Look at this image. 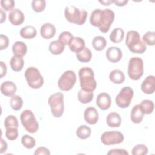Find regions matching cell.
Instances as JSON below:
<instances>
[{
	"label": "cell",
	"instance_id": "6da1fadb",
	"mask_svg": "<svg viewBox=\"0 0 155 155\" xmlns=\"http://www.w3.org/2000/svg\"><path fill=\"white\" fill-rule=\"evenodd\" d=\"M114 19V13L109 8L101 10L99 8L94 10L90 16V24L97 27L99 30L104 33H106Z\"/></svg>",
	"mask_w": 155,
	"mask_h": 155
},
{
	"label": "cell",
	"instance_id": "7a4b0ae2",
	"mask_svg": "<svg viewBox=\"0 0 155 155\" xmlns=\"http://www.w3.org/2000/svg\"><path fill=\"white\" fill-rule=\"evenodd\" d=\"M125 44L129 50L133 53L142 54L147 49L146 45L140 40L139 33L135 30H130L127 32Z\"/></svg>",
	"mask_w": 155,
	"mask_h": 155
},
{
	"label": "cell",
	"instance_id": "3957f363",
	"mask_svg": "<svg viewBox=\"0 0 155 155\" xmlns=\"http://www.w3.org/2000/svg\"><path fill=\"white\" fill-rule=\"evenodd\" d=\"M80 86L82 90L93 91L96 88L93 70L89 67L81 68L79 71Z\"/></svg>",
	"mask_w": 155,
	"mask_h": 155
},
{
	"label": "cell",
	"instance_id": "277c9868",
	"mask_svg": "<svg viewBox=\"0 0 155 155\" xmlns=\"http://www.w3.org/2000/svg\"><path fill=\"white\" fill-rule=\"evenodd\" d=\"M64 15L68 22L81 25L85 22L88 13L84 9L78 8L74 5H69L65 7Z\"/></svg>",
	"mask_w": 155,
	"mask_h": 155
},
{
	"label": "cell",
	"instance_id": "5b68a950",
	"mask_svg": "<svg viewBox=\"0 0 155 155\" xmlns=\"http://www.w3.org/2000/svg\"><path fill=\"white\" fill-rule=\"evenodd\" d=\"M24 76L28 86L33 89H38L44 84V78L39 70L35 67L27 68L25 71Z\"/></svg>",
	"mask_w": 155,
	"mask_h": 155
},
{
	"label": "cell",
	"instance_id": "8992f818",
	"mask_svg": "<svg viewBox=\"0 0 155 155\" xmlns=\"http://www.w3.org/2000/svg\"><path fill=\"white\" fill-rule=\"evenodd\" d=\"M48 103L51 108L53 116L55 117H61L64 111L63 94L58 92L51 94L48 99Z\"/></svg>",
	"mask_w": 155,
	"mask_h": 155
},
{
	"label": "cell",
	"instance_id": "52a82bcc",
	"mask_svg": "<svg viewBox=\"0 0 155 155\" xmlns=\"http://www.w3.org/2000/svg\"><path fill=\"white\" fill-rule=\"evenodd\" d=\"M144 71L143 61L139 57H133L129 60L128 66V74L133 80H139Z\"/></svg>",
	"mask_w": 155,
	"mask_h": 155
},
{
	"label": "cell",
	"instance_id": "ba28073f",
	"mask_svg": "<svg viewBox=\"0 0 155 155\" xmlns=\"http://www.w3.org/2000/svg\"><path fill=\"white\" fill-rule=\"evenodd\" d=\"M20 119L25 130L30 133H35L39 129V124L33 113L30 110H25L21 114Z\"/></svg>",
	"mask_w": 155,
	"mask_h": 155
},
{
	"label": "cell",
	"instance_id": "9c48e42d",
	"mask_svg": "<svg viewBox=\"0 0 155 155\" xmlns=\"http://www.w3.org/2000/svg\"><path fill=\"white\" fill-rule=\"evenodd\" d=\"M76 82V75L72 70H67L61 75L58 82L59 88L62 91H69Z\"/></svg>",
	"mask_w": 155,
	"mask_h": 155
},
{
	"label": "cell",
	"instance_id": "30bf717a",
	"mask_svg": "<svg viewBox=\"0 0 155 155\" xmlns=\"http://www.w3.org/2000/svg\"><path fill=\"white\" fill-rule=\"evenodd\" d=\"M133 94V90L130 87L127 86L122 88L116 97V105L121 108H127L131 104Z\"/></svg>",
	"mask_w": 155,
	"mask_h": 155
},
{
	"label": "cell",
	"instance_id": "8fae6325",
	"mask_svg": "<svg viewBox=\"0 0 155 155\" xmlns=\"http://www.w3.org/2000/svg\"><path fill=\"white\" fill-rule=\"evenodd\" d=\"M124 134L121 132L117 131H105L101 136L102 143L105 145L119 144L124 141Z\"/></svg>",
	"mask_w": 155,
	"mask_h": 155
},
{
	"label": "cell",
	"instance_id": "7c38bea8",
	"mask_svg": "<svg viewBox=\"0 0 155 155\" xmlns=\"http://www.w3.org/2000/svg\"><path fill=\"white\" fill-rule=\"evenodd\" d=\"M105 56L110 62L112 63H116L120 61L122 59V52L119 47L113 46L109 47L107 50Z\"/></svg>",
	"mask_w": 155,
	"mask_h": 155
},
{
	"label": "cell",
	"instance_id": "4fadbf2b",
	"mask_svg": "<svg viewBox=\"0 0 155 155\" xmlns=\"http://www.w3.org/2000/svg\"><path fill=\"white\" fill-rule=\"evenodd\" d=\"M142 91L147 94L154 93L155 91V78L153 75L148 76L141 84Z\"/></svg>",
	"mask_w": 155,
	"mask_h": 155
},
{
	"label": "cell",
	"instance_id": "5bb4252c",
	"mask_svg": "<svg viewBox=\"0 0 155 155\" xmlns=\"http://www.w3.org/2000/svg\"><path fill=\"white\" fill-rule=\"evenodd\" d=\"M8 19L12 24L14 25H19L24 22L25 17L23 12L21 10L15 8L10 12L8 15Z\"/></svg>",
	"mask_w": 155,
	"mask_h": 155
},
{
	"label": "cell",
	"instance_id": "9a60e30c",
	"mask_svg": "<svg viewBox=\"0 0 155 155\" xmlns=\"http://www.w3.org/2000/svg\"><path fill=\"white\" fill-rule=\"evenodd\" d=\"M111 104V97L107 93H101L98 94L96 99V104L102 110H108Z\"/></svg>",
	"mask_w": 155,
	"mask_h": 155
},
{
	"label": "cell",
	"instance_id": "2e32d148",
	"mask_svg": "<svg viewBox=\"0 0 155 155\" xmlns=\"http://www.w3.org/2000/svg\"><path fill=\"white\" fill-rule=\"evenodd\" d=\"M84 119L89 124H96L99 119V114L97 110L93 107H88L84 111Z\"/></svg>",
	"mask_w": 155,
	"mask_h": 155
},
{
	"label": "cell",
	"instance_id": "e0dca14e",
	"mask_svg": "<svg viewBox=\"0 0 155 155\" xmlns=\"http://www.w3.org/2000/svg\"><path fill=\"white\" fill-rule=\"evenodd\" d=\"M40 33L44 39H51L55 35L56 28L54 25L51 23H45L41 27Z\"/></svg>",
	"mask_w": 155,
	"mask_h": 155
},
{
	"label": "cell",
	"instance_id": "ac0fdd59",
	"mask_svg": "<svg viewBox=\"0 0 155 155\" xmlns=\"http://www.w3.org/2000/svg\"><path fill=\"white\" fill-rule=\"evenodd\" d=\"M17 90L16 84L12 81H5L1 85V91L5 96L15 95Z\"/></svg>",
	"mask_w": 155,
	"mask_h": 155
},
{
	"label": "cell",
	"instance_id": "d6986e66",
	"mask_svg": "<svg viewBox=\"0 0 155 155\" xmlns=\"http://www.w3.org/2000/svg\"><path fill=\"white\" fill-rule=\"evenodd\" d=\"M144 115L145 114L140 104H137L134 105L131 110V120L134 124H139L142 121Z\"/></svg>",
	"mask_w": 155,
	"mask_h": 155
},
{
	"label": "cell",
	"instance_id": "ffe728a7",
	"mask_svg": "<svg viewBox=\"0 0 155 155\" xmlns=\"http://www.w3.org/2000/svg\"><path fill=\"white\" fill-rule=\"evenodd\" d=\"M85 43L83 39L80 37H73L68 44L69 48L74 53H78L85 48Z\"/></svg>",
	"mask_w": 155,
	"mask_h": 155
},
{
	"label": "cell",
	"instance_id": "44dd1931",
	"mask_svg": "<svg viewBox=\"0 0 155 155\" xmlns=\"http://www.w3.org/2000/svg\"><path fill=\"white\" fill-rule=\"evenodd\" d=\"M106 121L110 127H119L121 124L122 118L119 113L111 112L107 116Z\"/></svg>",
	"mask_w": 155,
	"mask_h": 155
},
{
	"label": "cell",
	"instance_id": "7402d4cb",
	"mask_svg": "<svg viewBox=\"0 0 155 155\" xmlns=\"http://www.w3.org/2000/svg\"><path fill=\"white\" fill-rule=\"evenodd\" d=\"M27 51V45L22 41H16L12 46V51L14 55L22 57L26 54Z\"/></svg>",
	"mask_w": 155,
	"mask_h": 155
},
{
	"label": "cell",
	"instance_id": "603a6c76",
	"mask_svg": "<svg viewBox=\"0 0 155 155\" xmlns=\"http://www.w3.org/2000/svg\"><path fill=\"white\" fill-rule=\"evenodd\" d=\"M24 61L22 57L14 55L12 57L10 61V65L11 68L16 72L21 71L23 68Z\"/></svg>",
	"mask_w": 155,
	"mask_h": 155
},
{
	"label": "cell",
	"instance_id": "cb8c5ba5",
	"mask_svg": "<svg viewBox=\"0 0 155 155\" xmlns=\"http://www.w3.org/2000/svg\"><path fill=\"white\" fill-rule=\"evenodd\" d=\"M19 33L22 38L26 39H30L36 36L37 31L33 26L27 25L21 28Z\"/></svg>",
	"mask_w": 155,
	"mask_h": 155
},
{
	"label": "cell",
	"instance_id": "d4e9b609",
	"mask_svg": "<svg viewBox=\"0 0 155 155\" xmlns=\"http://www.w3.org/2000/svg\"><path fill=\"white\" fill-rule=\"evenodd\" d=\"M109 78L113 83L120 84L125 81V75L121 70L119 69H115L110 73Z\"/></svg>",
	"mask_w": 155,
	"mask_h": 155
},
{
	"label": "cell",
	"instance_id": "484cf974",
	"mask_svg": "<svg viewBox=\"0 0 155 155\" xmlns=\"http://www.w3.org/2000/svg\"><path fill=\"white\" fill-rule=\"evenodd\" d=\"M49 51L54 55L61 54L65 49V45L59 40H56L50 42L49 45Z\"/></svg>",
	"mask_w": 155,
	"mask_h": 155
},
{
	"label": "cell",
	"instance_id": "4316f807",
	"mask_svg": "<svg viewBox=\"0 0 155 155\" xmlns=\"http://www.w3.org/2000/svg\"><path fill=\"white\" fill-rule=\"evenodd\" d=\"M124 38V31L122 28L117 27L113 30L110 35V39L114 43L120 42Z\"/></svg>",
	"mask_w": 155,
	"mask_h": 155
},
{
	"label": "cell",
	"instance_id": "83f0119b",
	"mask_svg": "<svg viewBox=\"0 0 155 155\" xmlns=\"http://www.w3.org/2000/svg\"><path fill=\"white\" fill-rule=\"evenodd\" d=\"M93 91H85L81 89L78 94V100L82 104H87L90 102L93 99Z\"/></svg>",
	"mask_w": 155,
	"mask_h": 155
},
{
	"label": "cell",
	"instance_id": "f1b7e54d",
	"mask_svg": "<svg viewBox=\"0 0 155 155\" xmlns=\"http://www.w3.org/2000/svg\"><path fill=\"white\" fill-rule=\"evenodd\" d=\"M78 60L81 62H88L92 58L91 50L87 47H85L81 51L76 53Z\"/></svg>",
	"mask_w": 155,
	"mask_h": 155
},
{
	"label": "cell",
	"instance_id": "f546056e",
	"mask_svg": "<svg viewBox=\"0 0 155 155\" xmlns=\"http://www.w3.org/2000/svg\"><path fill=\"white\" fill-rule=\"evenodd\" d=\"M107 45L105 38L101 36H95L92 41V45L95 50L101 51L105 48Z\"/></svg>",
	"mask_w": 155,
	"mask_h": 155
},
{
	"label": "cell",
	"instance_id": "4dcf8cb0",
	"mask_svg": "<svg viewBox=\"0 0 155 155\" xmlns=\"http://www.w3.org/2000/svg\"><path fill=\"white\" fill-rule=\"evenodd\" d=\"M91 133V128L85 125L79 126L76 130V135L81 139H86L88 138L90 136Z\"/></svg>",
	"mask_w": 155,
	"mask_h": 155
},
{
	"label": "cell",
	"instance_id": "1f68e13d",
	"mask_svg": "<svg viewBox=\"0 0 155 155\" xmlns=\"http://www.w3.org/2000/svg\"><path fill=\"white\" fill-rule=\"evenodd\" d=\"M10 107L15 111L20 110L23 105L22 99L18 95H13L11 97L10 99Z\"/></svg>",
	"mask_w": 155,
	"mask_h": 155
},
{
	"label": "cell",
	"instance_id": "d6a6232c",
	"mask_svg": "<svg viewBox=\"0 0 155 155\" xmlns=\"http://www.w3.org/2000/svg\"><path fill=\"white\" fill-rule=\"evenodd\" d=\"M140 105L145 114H150L153 113L154 110V103L152 101L149 99H144L143 100L141 103L140 104Z\"/></svg>",
	"mask_w": 155,
	"mask_h": 155
},
{
	"label": "cell",
	"instance_id": "836d02e7",
	"mask_svg": "<svg viewBox=\"0 0 155 155\" xmlns=\"http://www.w3.org/2000/svg\"><path fill=\"white\" fill-rule=\"evenodd\" d=\"M4 127L5 128H18L19 124L18 120L16 117H15L13 115H8L6 117V118L4 120Z\"/></svg>",
	"mask_w": 155,
	"mask_h": 155
},
{
	"label": "cell",
	"instance_id": "e575fe53",
	"mask_svg": "<svg viewBox=\"0 0 155 155\" xmlns=\"http://www.w3.org/2000/svg\"><path fill=\"white\" fill-rule=\"evenodd\" d=\"M21 143L26 148L31 149L35 146L36 140L33 137L28 134H25L22 137Z\"/></svg>",
	"mask_w": 155,
	"mask_h": 155
},
{
	"label": "cell",
	"instance_id": "d590c367",
	"mask_svg": "<svg viewBox=\"0 0 155 155\" xmlns=\"http://www.w3.org/2000/svg\"><path fill=\"white\" fill-rule=\"evenodd\" d=\"M31 7L35 12L39 13L44 10L46 7V2L44 0H35L31 2Z\"/></svg>",
	"mask_w": 155,
	"mask_h": 155
},
{
	"label": "cell",
	"instance_id": "8d00e7d4",
	"mask_svg": "<svg viewBox=\"0 0 155 155\" xmlns=\"http://www.w3.org/2000/svg\"><path fill=\"white\" fill-rule=\"evenodd\" d=\"M148 150L146 145L143 144H138L134 146L131 151L133 155H145L148 153Z\"/></svg>",
	"mask_w": 155,
	"mask_h": 155
},
{
	"label": "cell",
	"instance_id": "74e56055",
	"mask_svg": "<svg viewBox=\"0 0 155 155\" xmlns=\"http://www.w3.org/2000/svg\"><path fill=\"white\" fill-rule=\"evenodd\" d=\"M155 33L154 31H147L143 36L142 40L143 43L146 45L153 46L154 45Z\"/></svg>",
	"mask_w": 155,
	"mask_h": 155
},
{
	"label": "cell",
	"instance_id": "f35d334b",
	"mask_svg": "<svg viewBox=\"0 0 155 155\" xmlns=\"http://www.w3.org/2000/svg\"><path fill=\"white\" fill-rule=\"evenodd\" d=\"M73 35L69 31H63L59 36V41H61L64 45H68L73 38Z\"/></svg>",
	"mask_w": 155,
	"mask_h": 155
},
{
	"label": "cell",
	"instance_id": "ab89813d",
	"mask_svg": "<svg viewBox=\"0 0 155 155\" xmlns=\"http://www.w3.org/2000/svg\"><path fill=\"white\" fill-rule=\"evenodd\" d=\"M5 136L10 140H14L18 137V131L17 128H8L6 129Z\"/></svg>",
	"mask_w": 155,
	"mask_h": 155
},
{
	"label": "cell",
	"instance_id": "60d3db41",
	"mask_svg": "<svg viewBox=\"0 0 155 155\" xmlns=\"http://www.w3.org/2000/svg\"><path fill=\"white\" fill-rule=\"evenodd\" d=\"M1 5L5 11L13 10L15 5V2L13 0H2L1 1Z\"/></svg>",
	"mask_w": 155,
	"mask_h": 155
},
{
	"label": "cell",
	"instance_id": "b9f144b4",
	"mask_svg": "<svg viewBox=\"0 0 155 155\" xmlns=\"http://www.w3.org/2000/svg\"><path fill=\"white\" fill-rule=\"evenodd\" d=\"M9 44V39L8 38L4 35L1 34L0 35V50H2L4 49H5L7 48Z\"/></svg>",
	"mask_w": 155,
	"mask_h": 155
},
{
	"label": "cell",
	"instance_id": "7bdbcfd3",
	"mask_svg": "<svg viewBox=\"0 0 155 155\" xmlns=\"http://www.w3.org/2000/svg\"><path fill=\"white\" fill-rule=\"evenodd\" d=\"M108 155H128V153L124 149H112L110 150L108 153Z\"/></svg>",
	"mask_w": 155,
	"mask_h": 155
},
{
	"label": "cell",
	"instance_id": "ee69618b",
	"mask_svg": "<svg viewBox=\"0 0 155 155\" xmlns=\"http://www.w3.org/2000/svg\"><path fill=\"white\" fill-rule=\"evenodd\" d=\"M34 154L35 155H39V154L49 155V154H50V151L48 150V149L46 147H40L35 150Z\"/></svg>",
	"mask_w": 155,
	"mask_h": 155
},
{
	"label": "cell",
	"instance_id": "f6af8a7d",
	"mask_svg": "<svg viewBox=\"0 0 155 155\" xmlns=\"http://www.w3.org/2000/svg\"><path fill=\"white\" fill-rule=\"evenodd\" d=\"M0 65H1V71H0V74H1V78H2L4 76H5L6 75L7 73V65L6 64L3 62V61H1L0 62Z\"/></svg>",
	"mask_w": 155,
	"mask_h": 155
},
{
	"label": "cell",
	"instance_id": "bcb514c9",
	"mask_svg": "<svg viewBox=\"0 0 155 155\" xmlns=\"http://www.w3.org/2000/svg\"><path fill=\"white\" fill-rule=\"evenodd\" d=\"M7 149V143L1 137V145H0V154H2L4 152L6 151Z\"/></svg>",
	"mask_w": 155,
	"mask_h": 155
},
{
	"label": "cell",
	"instance_id": "7dc6e473",
	"mask_svg": "<svg viewBox=\"0 0 155 155\" xmlns=\"http://www.w3.org/2000/svg\"><path fill=\"white\" fill-rule=\"evenodd\" d=\"M128 0H113V3H114L116 5L119 6V7H123L125 5L128 3Z\"/></svg>",
	"mask_w": 155,
	"mask_h": 155
},
{
	"label": "cell",
	"instance_id": "c3c4849f",
	"mask_svg": "<svg viewBox=\"0 0 155 155\" xmlns=\"http://www.w3.org/2000/svg\"><path fill=\"white\" fill-rule=\"evenodd\" d=\"M0 10H1V20H0V22L2 24L6 19V13H5V12H4V10L2 8L0 9Z\"/></svg>",
	"mask_w": 155,
	"mask_h": 155
},
{
	"label": "cell",
	"instance_id": "681fc988",
	"mask_svg": "<svg viewBox=\"0 0 155 155\" xmlns=\"http://www.w3.org/2000/svg\"><path fill=\"white\" fill-rule=\"evenodd\" d=\"M99 2L104 5H109L110 4L113 3V1L108 0V1H99Z\"/></svg>",
	"mask_w": 155,
	"mask_h": 155
}]
</instances>
